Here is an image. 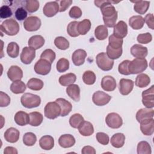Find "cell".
Listing matches in <instances>:
<instances>
[{"label":"cell","instance_id":"obj_1","mask_svg":"<svg viewBox=\"0 0 154 154\" xmlns=\"http://www.w3.org/2000/svg\"><path fill=\"white\" fill-rule=\"evenodd\" d=\"M19 25L14 19L5 20L1 25V32L8 35H15L19 31Z\"/></svg>","mask_w":154,"mask_h":154},{"label":"cell","instance_id":"obj_2","mask_svg":"<svg viewBox=\"0 0 154 154\" xmlns=\"http://www.w3.org/2000/svg\"><path fill=\"white\" fill-rule=\"evenodd\" d=\"M22 105L26 108H32L38 106L41 103L40 96L30 93H24L20 98Z\"/></svg>","mask_w":154,"mask_h":154},{"label":"cell","instance_id":"obj_3","mask_svg":"<svg viewBox=\"0 0 154 154\" xmlns=\"http://www.w3.org/2000/svg\"><path fill=\"white\" fill-rule=\"evenodd\" d=\"M147 61L145 58H136L130 61L128 69L130 74H138L144 72L147 67Z\"/></svg>","mask_w":154,"mask_h":154},{"label":"cell","instance_id":"obj_4","mask_svg":"<svg viewBox=\"0 0 154 154\" xmlns=\"http://www.w3.org/2000/svg\"><path fill=\"white\" fill-rule=\"evenodd\" d=\"M96 62L99 68L103 71L111 70L114 65V60L110 59L105 52L99 53L96 55Z\"/></svg>","mask_w":154,"mask_h":154},{"label":"cell","instance_id":"obj_5","mask_svg":"<svg viewBox=\"0 0 154 154\" xmlns=\"http://www.w3.org/2000/svg\"><path fill=\"white\" fill-rule=\"evenodd\" d=\"M44 114L49 119H55L61 114L60 105L55 102H49L45 106Z\"/></svg>","mask_w":154,"mask_h":154},{"label":"cell","instance_id":"obj_6","mask_svg":"<svg viewBox=\"0 0 154 154\" xmlns=\"http://www.w3.org/2000/svg\"><path fill=\"white\" fill-rule=\"evenodd\" d=\"M41 24V20L38 17L31 16L24 20L23 27L27 31H35L40 28Z\"/></svg>","mask_w":154,"mask_h":154},{"label":"cell","instance_id":"obj_7","mask_svg":"<svg viewBox=\"0 0 154 154\" xmlns=\"http://www.w3.org/2000/svg\"><path fill=\"white\" fill-rule=\"evenodd\" d=\"M142 103L147 108L154 107V85L142 92Z\"/></svg>","mask_w":154,"mask_h":154},{"label":"cell","instance_id":"obj_8","mask_svg":"<svg viewBox=\"0 0 154 154\" xmlns=\"http://www.w3.org/2000/svg\"><path fill=\"white\" fill-rule=\"evenodd\" d=\"M51 64L48 61L40 58L34 65V71L38 75H46L51 70Z\"/></svg>","mask_w":154,"mask_h":154},{"label":"cell","instance_id":"obj_9","mask_svg":"<svg viewBox=\"0 0 154 154\" xmlns=\"http://www.w3.org/2000/svg\"><path fill=\"white\" fill-rule=\"evenodd\" d=\"M105 122L108 126L112 129H118L123 124L122 117L116 112L109 113L105 118Z\"/></svg>","mask_w":154,"mask_h":154},{"label":"cell","instance_id":"obj_10","mask_svg":"<svg viewBox=\"0 0 154 154\" xmlns=\"http://www.w3.org/2000/svg\"><path fill=\"white\" fill-rule=\"evenodd\" d=\"M111 97L108 94L102 91H97L93 93L92 100L97 106H103L109 103Z\"/></svg>","mask_w":154,"mask_h":154},{"label":"cell","instance_id":"obj_11","mask_svg":"<svg viewBox=\"0 0 154 154\" xmlns=\"http://www.w3.org/2000/svg\"><path fill=\"white\" fill-rule=\"evenodd\" d=\"M35 57V50L30 47H24L20 54V60L25 64H29Z\"/></svg>","mask_w":154,"mask_h":154},{"label":"cell","instance_id":"obj_12","mask_svg":"<svg viewBox=\"0 0 154 154\" xmlns=\"http://www.w3.org/2000/svg\"><path fill=\"white\" fill-rule=\"evenodd\" d=\"M59 4L57 1H51L47 2L43 8V12L46 16L51 17L55 16L59 11Z\"/></svg>","mask_w":154,"mask_h":154},{"label":"cell","instance_id":"obj_13","mask_svg":"<svg viewBox=\"0 0 154 154\" xmlns=\"http://www.w3.org/2000/svg\"><path fill=\"white\" fill-rule=\"evenodd\" d=\"M134 82L131 79L122 78L119 82V91L120 93L123 95L126 96L129 94L133 90Z\"/></svg>","mask_w":154,"mask_h":154},{"label":"cell","instance_id":"obj_14","mask_svg":"<svg viewBox=\"0 0 154 154\" xmlns=\"http://www.w3.org/2000/svg\"><path fill=\"white\" fill-rule=\"evenodd\" d=\"M140 129L141 132L147 136L153 134L154 132V120L153 118L143 120L140 122Z\"/></svg>","mask_w":154,"mask_h":154},{"label":"cell","instance_id":"obj_15","mask_svg":"<svg viewBox=\"0 0 154 154\" xmlns=\"http://www.w3.org/2000/svg\"><path fill=\"white\" fill-rule=\"evenodd\" d=\"M128 25L123 20H120L114 26L113 35L117 38H123L127 35Z\"/></svg>","mask_w":154,"mask_h":154},{"label":"cell","instance_id":"obj_16","mask_svg":"<svg viewBox=\"0 0 154 154\" xmlns=\"http://www.w3.org/2000/svg\"><path fill=\"white\" fill-rule=\"evenodd\" d=\"M101 87L106 91H112L117 87L116 79L111 76H105L102 79Z\"/></svg>","mask_w":154,"mask_h":154},{"label":"cell","instance_id":"obj_17","mask_svg":"<svg viewBox=\"0 0 154 154\" xmlns=\"http://www.w3.org/2000/svg\"><path fill=\"white\" fill-rule=\"evenodd\" d=\"M7 76L13 82L19 81L23 77V71L17 66H11L7 71Z\"/></svg>","mask_w":154,"mask_h":154},{"label":"cell","instance_id":"obj_18","mask_svg":"<svg viewBox=\"0 0 154 154\" xmlns=\"http://www.w3.org/2000/svg\"><path fill=\"white\" fill-rule=\"evenodd\" d=\"M131 53L132 56L138 58H144L148 54V49L146 47L141 45L135 44L131 48Z\"/></svg>","mask_w":154,"mask_h":154},{"label":"cell","instance_id":"obj_19","mask_svg":"<svg viewBox=\"0 0 154 154\" xmlns=\"http://www.w3.org/2000/svg\"><path fill=\"white\" fill-rule=\"evenodd\" d=\"M86 57L87 53L85 51L79 49L73 52L72 56V60L75 66H79L84 64Z\"/></svg>","mask_w":154,"mask_h":154},{"label":"cell","instance_id":"obj_20","mask_svg":"<svg viewBox=\"0 0 154 154\" xmlns=\"http://www.w3.org/2000/svg\"><path fill=\"white\" fill-rule=\"evenodd\" d=\"M19 136L20 132L19 130H17L16 128L11 127L6 130L4 137L7 142L14 143L19 140Z\"/></svg>","mask_w":154,"mask_h":154},{"label":"cell","instance_id":"obj_21","mask_svg":"<svg viewBox=\"0 0 154 154\" xmlns=\"http://www.w3.org/2000/svg\"><path fill=\"white\" fill-rule=\"evenodd\" d=\"M58 144L63 148L71 147L75 144V139L71 134H64L60 137Z\"/></svg>","mask_w":154,"mask_h":154},{"label":"cell","instance_id":"obj_22","mask_svg":"<svg viewBox=\"0 0 154 154\" xmlns=\"http://www.w3.org/2000/svg\"><path fill=\"white\" fill-rule=\"evenodd\" d=\"M60 106L61 114L60 116L64 117L67 116L72 109V105L70 102L63 98H58L55 100Z\"/></svg>","mask_w":154,"mask_h":154},{"label":"cell","instance_id":"obj_23","mask_svg":"<svg viewBox=\"0 0 154 154\" xmlns=\"http://www.w3.org/2000/svg\"><path fill=\"white\" fill-rule=\"evenodd\" d=\"M154 116V110L151 108H141L139 109L136 114V119L140 123L144 120L153 118Z\"/></svg>","mask_w":154,"mask_h":154},{"label":"cell","instance_id":"obj_24","mask_svg":"<svg viewBox=\"0 0 154 154\" xmlns=\"http://www.w3.org/2000/svg\"><path fill=\"white\" fill-rule=\"evenodd\" d=\"M66 93L75 102L80 100V88L77 84H71L66 88Z\"/></svg>","mask_w":154,"mask_h":154},{"label":"cell","instance_id":"obj_25","mask_svg":"<svg viewBox=\"0 0 154 154\" xmlns=\"http://www.w3.org/2000/svg\"><path fill=\"white\" fill-rule=\"evenodd\" d=\"M28 44L29 47L37 50L44 45L45 38L40 35H35L29 38Z\"/></svg>","mask_w":154,"mask_h":154},{"label":"cell","instance_id":"obj_26","mask_svg":"<svg viewBox=\"0 0 154 154\" xmlns=\"http://www.w3.org/2000/svg\"><path fill=\"white\" fill-rule=\"evenodd\" d=\"M78 129L79 132L82 136H90L94 133V128L93 125L87 121H84Z\"/></svg>","mask_w":154,"mask_h":154},{"label":"cell","instance_id":"obj_27","mask_svg":"<svg viewBox=\"0 0 154 154\" xmlns=\"http://www.w3.org/2000/svg\"><path fill=\"white\" fill-rule=\"evenodd\" d=\"M39 145L43 150H51L54 146V139L51 135H44L40 139Z\"/></svg>","mask_w":154,"mask_h":154},{"label":"cell","instance_id":"obj_28","mask_svg":"<svg viewBox=\"0 0 154 154\" xmlns=\"http://www.w3.org/2000/svg\"><path fill=\"white\" fill-rule=\"evenodd\" d=\"M129 26L134 29H140L144 26V20L141 16H133L129 18Z\"/></svg>","mask_w":154,"mask_h":154},{"label":"cell","instance_id":"obj_29","mask_svg":"<svg viewBox=\"0 0 154 154\" xmlns=\"http://www.w3.org/2000/svg\"><path fill=\"white\" fill-rule=\"evenodd\" d=\"M14 119L17 125L19 126H25L29 123V116L26 112L19 111L16 113Z\"/></svg>","mask_w":154,"mask_h":154},{"label":"cell","instance_id":"obj_30","mask_svg":"<svg viewBox=\"0 0 154 154\" xmlns=\"http://www.w3.org/2000/svg\"><path fill=\"white\" fill-rule=\"evenodd\" d=\"M134 3V9L135 12L140 14H144L148 10L150 2L146 1H136Z\"/></svg>","mask_w":154,"mask_h":154},{"label":"cell","instance_id":"obj_31","mask_svg":"<svg viewBox=\"0 0 154 154\" xmlns=\"http://www.w3.org/2000/svg\"><path fill=\"white\" fill-rule=\"evenodd\" d=\"M125 141V135L122 133L114 134L110 140L111 144L116 148H120L123 146Z\"/></svg>","mask_w":154,"mask_h":154},{"label":"cell","instance_id":"obj_32","mask_svg":"<svg viewBox=\"0 0 154 154\" xmlns=\"http://www.w3.org/2000/svg\"><path fill=\"white\" fill-rule=\"evenodd\" d=\"M76 79L75 74L73 73H69L61 75L59 78V82L63 86H69L73 84Z\"/></svg>","mask_w":154,"mask_h":154},{"label":"cell","instance_id":"obj_33","mask_svg":"<svg viewBox=\"0 0 154 154\" xmlns=\"http://www.w3.org/2000/svg\"><path fill=\"white\" fill-rule=\"evenodd\" d=\"M29 124L32 126H38L40 125L43 122V115L37 111L31 112L29 114Z\"/></svg>","mask_w":154,"mask_h":154},{"label":"cell","instance_id":"obj_34","mask_svg":"<svg viewBox=\"0 0 154 154\" xmlns=\"http://www.w3.org/2000/svg\"><path fill=\"white\" fill-rule=\"evenodd\" d=\"M150 83V77L145 73H140L137 75L135 79V85L140 88H144Z\"/></svg>","mask_w":154,"mask_h":154},{"label":"cell","instance_id":"obj_35","mask_svg":"<svg viewBox=\"0 0 154 154\" xmlns=\"http://www.w3.org/2000/svg\"><path fill=\"white\" fill-rule=\"evenodd\" d=\"M91 22L89 19H84L79 22L77 26L78 32L79 35H85L91 28Z\"/></svg>","mask_w":154,"mask_h":154},{"label":"cell","instance_id":"obj_36","mask_svg":"<svg viewBox=\"0 0 154 154\" xmlns=\"http://www.w3.org/2000/svg\"><path fill=\"white\" fill-rule=\"evenodd\" d=\"M94 35L99 40H103L108 35V31L107 28L103 25L97 26L94 30Z\"/></svg>","mask_w":154,"mask_h":154},{"label":"cell","instance_id":"obj_37","mask_svg":"<svg viewBox=\"0 0 154 154\" xmlns=\"http://www.w3.org/2000/svg\"><path fill=\"white\" fill-rule=\"evenodd\" d=\"M26 86L28 88L32 90L38 91L43 88V82L40 79L32 78L29 79V81L27 82Z\"/></svg>","mask_w":154,"mask_h":154},{"label":"cell","instance_id":"obj_38","mask_svg":"<svg viewBox=\"0 0 154 154\" xmlns=\"http://www.w3.org/2000/svg\"><path fill=\"white\" fill-rule=\"evenodd\" d=\"M26 85L25 83L19 80L14 81L10 85V90L14 94H20L23 93L26 90Z\"/></svg>","mask_w":154,"mask_h":154},{"label":"cell","instance_id":"obj_39","mask_svg":"<svg viewBox=\"0 0 154 154\" xmlns=\"http://www.w3.org/2000/svg\"><path fill=\"white\" fill-rule=\"evenodd\" d=\"M7 53L8 55L11 58H16L19 54V46L14 42L8 43L7 48Z\"/></svg>","mask_w":154,"mask_h":154},{"label":"cell","instance_id":"obj_40","mask_svg":"<svg viewBox=\"0 0 154 154\" xmlns=\"http://www.w3.org/2000/svg\"><path fill=\"white\" fill-rule=\"evenodd\" d=\"M122 48L119 49H113L111 48L109 45L106 47V55L111 60L118 59L122 55Z\"/></svg>","mask_w":154,"mask_h":154},{"label":"cell","instance_id":"obj_41","mask_svg":"<svg viewBox=\"0 0 154 154\" xmlns=\"http://www.w3.org/2000/svg\"><path fill=\"white\" fill-rule=\"evenodd\" d=\"M84 121L83 117L79 113L73 114L69 119V124L73 128H78Z\"/></svg>","mask_w":154,"mask_h":154},{"label":"cell","instance_id":"obj_42","mask_svg":"<svg viewBox=\"0 0 154 154\" xmlns=\"http://www.w3.org/2000/svg\"><path fill=\"white\" fill-rule=\"evenodd\" d=\"M152 149L150 144L146 141H141L137 145L138 154H150Z\"/></svg>","mask_w":154,"mask_h":154},{"label":"cell","instance_id":"obj_43","mask_svg":"<svg viewBox=\"0 0 154 154\" xmlns=\"http://www.w3.org/2000/svg\"><path fill=\"white\" fill-rule=\"evenodd\" d=\"M54 44L55 46L61 50H66L69 48V42L64 37L59 36L55 38Z\"/></svg>","mask_w":154,"mask_h":154},{"label":"cell","instance_id":"obj_44","mask_svg":"<svg viewBox=\"0 0 154 154\" xmlns=\"http://www.w3.org/2000/svg\"><path fill=\"white\" fill-rule=\"evenodd\" d=\"M96 75L91 70L85 71L82 75V80L87 85H93L96 81Z\"/></svg>","mask_w":154,"mask_h":154},{"label":"cell","instance_id":"obj_45","mask_svg":"<svg viewBox=\"0 0 154 154\" xmlns=\"http://www.w3.org/2000/svg\"><path fill=\"white\" fill-rule=\"evenodd\" d=\"M37 141L36 135L32 132H26L23 136V143L25 146H32Z\"/></svg>","mask_w":154,"mask_h":154},{"label":"cell","instance_id":"obj_46","mask_svg":"<svg viewBox=\"0 0 154 154\" xmlns=\"http://www.w3.org/2000/svg\"><path fill=\"white\" fill-rule=\"evenodd\" d=\"M39 2L37 0H27L25 1V9L29 13H34L38 10L39 8Z\"/></svg>","mask_w":154,"mask_h":154},{"label":"cell","instance_id":"obj_47","mask_svg":"<svg viewBox=\"0 0 154 154\" xmlns=\"http://www.w3.org/2000/svg\"><path fill=\"white\" fill-rule=\"evenodd\" d=\"M109 44L108 45L113 49H119L122 48V45L123 43V38H117L113 34L109 37Z\"/></svg>","mask_w":154,"mask_h":154},{"label":"cell","instance_id":"obj_48","mask_svg":"<svg viewBox=\"0 0 154 154\" xmlns=\"http://www.w3.org/2000/svg\"><path fill=\"white\" fill-rule=\"evenodd\" d=\"M78 22H79L77 21H72L68 24L67 27V32L70 37H76L79 35L77 29Z\"/></svg>","mask_w":154,"mask_h":154},{"label":"cell","instance_id":"obj_49","mask_svg":"<svg viewBox=\"0 0 154 154\" xmlns=\"http://www.w3.org/2000/svg\"><path fill=\"white\" fill-rule=\"evenodd\" d=\"M56 67L58 72H64L69 68V61L66 58H61L57 61Z\"/></svg>","mask_w":154,"mask_h":154},{"label":"cell","instance_id":"obj_50","mask_svg":"<svg viewBox=\"0 0 154 154\" xmlns=\"http://www.w3.org/2000/svg\"><path fill=\"white\" fill-rule=\"evenodd\" d=\"M55 53L53 50L51 49H47L42 53L40 55V58L45 59L52 64L55 60Z\"/></svg>","mask_w":154,"mask_h":154},{"label":"cell","instance_id":"obj_51","mask_svg":"<svg viewBox=\"0 0 154 154\" xmlns=\"http://www.w3.org/2000/svg\"><path fill=\"white\" fill-rule=\"evenodd\" d=\"M13 13L10 6L3 5L0 8V17L1 19H6L12 16Z\"/></svg>","mask_w":154,"mask_h":154},{"label":"cell","instance_id":"obj_52","mask_svg":"<svg viewBox=\"0 0 154 154\" xmlns=\"http://www.w3.org/2000/svg\"><path fill=\"white\" fill-rule=\"evenodd\" d=\"M137 41L138 43L141 44H147L150 43L152 40V35L149 32L144 34H140L137 36Z\"/></svg>","mask_w":154,"mask_h":154},{"label":"cell","instance_id":"obj_53","mask_svg":"<svg viewBox=\"0 0 154 154\" xmlns=\"http://www.w3.org/2000/svg\"><path fill=\"white\" fill-rule=\"evenodd\" d=\"M14 16L16 19H17L18 20L22 21L26 19V17L28 16V13L26 9H25L22 7H20L16 10L14 12Z\"/></svg>","mask_w":154,"mask_h":154},{"label":"cell","instance_id":"obj_54","mask_svg":"<svg viewBox=\"0 0 154 154\" xmlns=\"http://www.w3.org/2000/svg\"><path fill=\"white\" fill-rule=\"evenodd\" d=\"M130 61H131L128 60H124L119 65L118 70L120 74L124 75H130V73L129 72V69H128V66Z\"/></svg>","mask_w":154,"mask_h":154},{"label":"cell","instance_id":"obj_55","mask_svg":"<svg viewBox=\"0 0 154 154\" xmlns=\"http://www.w3.org/2000/svg\"><path fill=\"white\" fill-rule=\"evenodd\" d=\"M97 141L102 145H107L109 141V136L104 132H97L96 135Z\"/></svg>","mask_w":154,"mask_h":154},{"label":"cell","instance_id":"obj_56","mask_svg":"<svg viewBox=\"0 0 154 154\" xmlns=\"http://www.w3.org/2000/svg\"><path fill=\"white\" fill-rule=\"evenodd\" d=\"M82 14V10L79 7L77 6L72 7L69 12V16L73 19H78L81 17Z\"/></svg>","mask_w":154,"mask_h":154},{"label":"cell","instance_id":"obj_57","mask_svg":"<svg viewBox=\"0 0 154 154\" xmlns=\"http://www.w3.org/2000/svg\"><path fill=\"white\" fill-rule=\"evenodd\" d=\"M10 103V97L3 91L0 92V106L5 107L7 106Z\"/></svg>","mask_w":154,"mask_h":154},{"label":"cell","instance_id":"obj_58","mask_svg":"<svg viewBox=\"0 0 154 154\" xmlns=\"http://www.w3.org/2000/svg\"><path fill=\"white\" fill-rule=\"evenodd\" d=\"M60 6L59 11L63 12L65 11L72 4V0H61V1H57Z\"/></svg>","mask_w":154,"mask_h":154},{"label":"cell","instance_id":"obj_59","mask_svg":"<svg viewBox=\"0 0 154 154\" xmlns=\"http://www.w3.org/2000/svg\"><path fill=\"white\" fill-rule=\"evenodd\" d=\"M144 22L146 23L148 27L152 29H154V16L152 13H149L146 14L144 18Z\"/></svg>","mask_w":154,"mask_h":154},{"label":"cell","instance_id":"obj_60","mask_svg":"<svg viewBox=\"0 0 154 154\" xmlns=\"http://www.w3.org/2000/svg\"><path fill=\"white\" fill-rule=\"evenodd\" d=\"M81 153L82 154H95L96 150L94 147L90 146H86L82 148Z\"/></svg>","mask_w":154,"mask_h":154},{"label":"cell","instance_id":"obj_61","mask_svg":"<svg viewBox=\"0 0 154 154\" xmlns=\"http://www.w3.org/2000/svg\"><path fill=\"white\" fill-rule=\"evenodd\" d=\"M17 150L16 148L11 146H8L6 147L4 150V154H9V153H12V154H17Z\"/></svg>","mask_w":154,"mask_h":154}]
</instances>
